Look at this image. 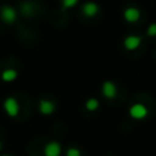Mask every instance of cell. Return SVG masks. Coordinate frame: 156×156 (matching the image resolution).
<instances>
[{
	"label": "cell",
	"instance_id": "cell-1",
	"mask_svg": "<svg viewBox=\"0 0 156 156\" xmlns=\"http://www.w3.org/2000/svg\"><path fill=\"white\" fill-rule=\"evenodd\" d=\"M2 106H4V110H5L6 115L10 116V117H16L18 115V112H20V105H18L17 100L15 98H12V96L6 98L4 100V105Z\"/></svg>",
	"mask_w": 156,
	"mask_h": 156
},
{
	"label": "cell",
	"instance_id": "cell-3",
	"mask_svg": "<svg viewBox=\"0 0 156 156\" xmlns=\"http://www.w3.org/2000/svg\"><path fill=\"white\" fill-rule=\"evenodd\" d=\"M0 17H1L2 22L7 23V24H11V23H13L16 21L17 15H16V11L11 6L4 5L1 7V10H0Z\"/></svg>",
	"mask_w": 156,
	"mask_h": 156
},
{
	"label": "cell",
	"instance_id": "cell-2",
	"mask_svg": "<svg viewBox=\"0 0 156 156\" xmlns=\"http://www.w3.org/2000/svg\"><path fill=\"white\" fill-rule=\"evenodd\" d=\"M149 111L145 105L143 104H134L129 107V115L134 119H144L147 116Z\"/></svg>",
	"mask_w": 156,
	"mask_h": 156
},
{
	"label": "cell",
	"instance_id": "cell-12",
	"mask_svg": "<svg viewBox=\"0 0 156 156\" xmlns=\"http://www.w3.org/2000/svg\"><path fill=\"white\" fill-rule=\"evenodd\" d=\"M78 2H79V0H61V5L63 9H72Z\"/></svg>",
	"mask_w": 156,
	"mask_h": 156
},
{
	"label": "cell",
	"instance_id": "cell-17",
	"mask_svg": "<svg viewBox=\"0 0 156 156\" xmlns=\"http://www.w3.org/2000/svg\"><path fill=\"white\" fill-rule=\"evenodd\" d=\"M2 156H9V155H2Z\"/></svg>",
	"mask_w": 156,
	"mask_h": 156
},
{
	"label": "cell",
	"instance_id": "cell-7",
	"mask_svg": "<svg viewBox=\"0 0 156 156\" xmlns=\"http://www.w3.org/2000/svg\"><path fill=\"white\" fill-rule=\"evenodd\" d=\"M123 18L129 23H134L140 18V11L136 7H133V6L127 7L123 11Z\"/></svg>",
	"mask_w": 156,
	"mask_h": 156
},
{
	"label": "cell",
	"instance_id": "cell-6",
	"mask_svg": "<svg viewBox=\"0 0 156 156\" xmlns=\"http://www.w3.org/2000/svg\"><path fill=\"white\" fill-rule=\"evenodd\" d=\"M101 91H102V95L106 99H113L117 95V87L111 80H106V82L102 83Z\"/></svg>",
	"mask_w": 156,
	"mask_h": 156
},
{
	"label": "cell",
	"instance_id": "cell-13",
	"mask_svg": "<svg viewBox=\"0 0 156 156\" xmlns=\"http://www.w3.org/2000/svg\"><path fill=\"white\" fill-rule=\"evenodd\" d=\"M146 34H147L149 37H156V23H151V24L147 27Z\"/></svg>",
	"mask_w": 156,
	"mask_h": 156
},
{
	"label": "cell",
	"instance_id": "cell-14",
	"mask_svg": "<svg viewBox=\"0 0 156 156\" xmlns=\"http://www.w3.org/2000/svg\"><path fill=\"white\" fill-rule=\"evenodd\" d=\"M66 156H80V151L77 147H69L66 151Z\"/></svg>",
	"mask_w": 156,
	"mask_h": 156
},
{
	"label": "cell",
	"instance_id": "cell-4",
	"mask_svg": "<svg viewBox=\"0 0 156 156\" xmlns=\"http://www.w3.org/2000/svg\"><path fill=\"white\" fill-rule=\"evenodd\" d=\"M140 44H141V37H139V35H128L123 40V46L128 51H133V50L138 49L140 46Z\"/></svg>",
	"mask_w": 156,
	"mask_h": 156
},
{
	"label": "cell",
	"instance_id": "cell-15",
	"mask_svg": "<svg viewBox=\"0 0 156 156\" xmlns=\"http://www.w3.org/2000/svg\"><path fill=\"white\" fill-rule=\"evenodd\" d=\"M32 10H33V6H32L30 4H23V5H22V11H23V13L30 15Z\"/></svg>",
	"mask_w": 156,
	"mask_h": 156
},
{
	"label": "cell",
	"instance_id": "cell-5",
	"mask_svg": "<svg viewBox=\"0 0 156 156\" xmlns=\"http://www.w3.org/2000/svg\"><path fill=\"white\" fill-rule=\"evenodd\" d=\"M62 147L58 141H50L44 147V156H61Z\"/></svg>",
	"mask_w": 156,
	"mask_h": 156
},
{
	"label": "cell",
	"instance_id": "cell-8",
	"mask_svg": "<svg viewBox=\"0 0 156 156\" xmlns=\"http://www.w3.org/2000/svg\"><path fill=\"white\" fill-rule=\"evenodd\" d=\"M99 5L93 1H88L82 6V11L87 17H94L99 12Z\"/></svg>",
	"mask_w": 156,
	"mask_h": 156
},
{
	"label": "cell",
	"instance_id": "cell-11",
	"mask_svg": "<svg viewBox=\"0 0 156 156\" xmlns=\"http://www.w3.org/2000/svg\"><path fill=\"white\" fill-rule=\"evenodd\" d=\"M99 107V100L98 99H95V98H90V99H88L87 100V102H85V108L88 110V111H95L96 108Z\"/></svg>",
	"mask_w": 156,
	"mask_h": 156
},
{
	"label": "cell",
	"instance_id": "cell-9",
	"mask_svg": "<svg viewBox=\"0 0 156 156\" xmlns=\"http://www.w3.org/2000/svg\"><path fill=\"white\" fill-rule=\"evenodd\" d=\"M55 111V105L49 101V100H40L39 102V112L41 115H45V116H49V115H52Z\"/></svg>",
	"mask_w": 156,
	"mask_h": 156
},
{
	"label": "cell",
	"instance_id": "cell-10",
	"mask_svg": "<svg viewBox=\"0 0 156 156\" xmlns=\"http://www.w3.org/2000/svg\"><path fill=\"white\" fill-rule=\"evenodd\" d=\"M17 78V71L12 69V68H7L5 71H2L1 73V79L4 82H12Z\"/></svg>",
	"mask_w": 156,
	"mask_h": 156
},
{
	"label": "cell",
	"instance_id": "cell-16",
	"mask_svg": "<svg viewBox=\"0 0 156 156\" xmlns=\"http://www.w3.org/2000/svg\"><path fill=\"white\" fill-rule=\"evenodd\" d=\"M1 147H2V145H1V141H0V150H1Z\"/></svg>",
	"mask_w": 156,
	"mask_h": 156
}]
</instances>
